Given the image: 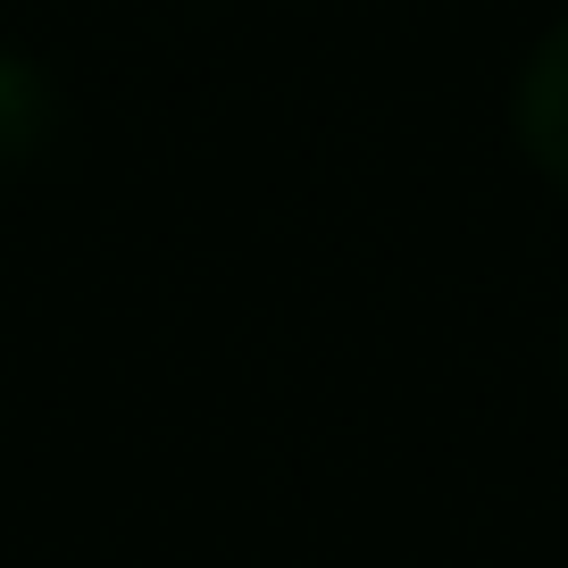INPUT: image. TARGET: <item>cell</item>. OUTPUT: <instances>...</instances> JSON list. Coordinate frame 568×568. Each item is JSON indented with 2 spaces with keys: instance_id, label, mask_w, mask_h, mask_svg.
Masks as SVG:
<instances>
[{
  "instance_id": "obj_1",
  "label": "cell",
  "mask_w": 568,
  "mask_h": 568,
  "mask_svg": "<svg viewBox=\"0 0 568 568\" xmlns=\"http://www.w3.org/2000/svg\"><path fill=\"white\" fill-rule=\"evenodd\" d=\"M510 134H518V151H527L535 176L568 193V18L551 26V34L527 51V68H518Z\"/></svg>"
},
{
  "instance_id": "obj_2",
  "label": "cell",
  "mask_w": 568,
  "mask_h": 568,
  "mask_svg": "<svg viewBox=\"0 0 568 568\" xmlns=\"http://www.w3.org/2000/svg\"><path fill=\"white\" fill-rule=\"evenodd\" d=\"M59 125H68V109H59L51 68H34L26 51H9V42H0V176L34 168L42 151L59 142Z\"/></svg>"
},
{
  "instance_id": "obj_3",
  "label": "cell",
  "mask_w": 568,
  "mask_h": 568,
  "mask_svg": "<svg viewBox=\"0 0 568 568\" xmlns=\"http://www.w3.org/2000/svg\"><path fill=\"white\" fill-rule=\"evenodd\" d=\"M560 368H568V326H560Z\"/></svg>"
}]
</instances>
